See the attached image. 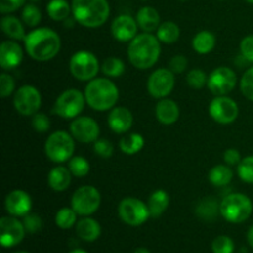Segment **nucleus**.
I'll use <instances>...</instances> for the list:
<instances>
[{
  "instance_id": "obj_12",
  "label": "nucleus",
  "mask_w": 253,
  "mask_h": 253,
  "mask_svg": "<svg viewBox=\"0 0 253 253\" xmlns=\"http://www.w3.org/2000/svg\"><path fill=\"white\" fill-rule=\"evenodd\" d=\"M236 73L227 67H219L214 69L208 78V88L216 96L229 94L236 86Z\"/></svg>"
},
{
  "instance_id": "obj_48",
  "label": "nucleus",
  "mask_w": 253,
  "mask_h": 253,
  "mask_svg": "<svg viewBox=\"0 0 253 253\" xmlns=\"http://www.w3.org/2000/svg\"><path fill=\"white\" fill-rule=\"evenodd\" d=\"M224 161L229 166H236L241 162V155L235 148H229L224 153Z\"/></svg>"
},
{
  "instance_id": "obj_13",
  "label": "nucleus",
  "mask_w": 253,
  "mask_h": 253,
  "mask_svg": "<svg viewBox=\"0 0 253 253\" xmlns=\"http://www.w3.org/2000/svg\"><path fill=\"white\" fill-rule=\"evenodd\" d=\"M209 114L217 124L226 125L234 123L239 116V105L235 100L227 96H216L212 99L209 106Z\"/></svg>"
},
{
  "instance_id": "obj_18",
  "label": "nucleus",
  "mask_w": 253,
  "mask_h": 253,
  "mask_svg": "<svg viewBox=\"0 0 253 253\" xmlns=\"http://www.w3.org/2000/svg\"><path fill=\"white\" fill-rule=\"evenodd\" d=\"M32 208L31 197L24 190H12L5 198V209L12 216H25Z\"/></svg>"
},
{
  "instance_id": "obj_42",
  "label": "nucleus",
  "mask_w": 253,
  "mask_h": 253,
  "mask_svg": "<svg viewBox=\"0 0 253 253\" xmlns=\"http://www.w3.org/2000/svg\"><path fill=\"white\" fill-rule=\"evenodd\" d=\"M25 230L30 234H36L42 227V220L37 214H27L24 217Z\"/></svg>"
},
{
  "instance_id": "obj_47",
  "label": "nucleus",
  "mask_w": 253,
  "mask_h": 253,
  "mask_svg": "<svg viewBox=\"0 0 253 253\" xmlns=\"http://www.w3.org/2000/svg\"><path fill=\"white\" fill-rule=\"evenodd\" d=\"M24 4L25 0H0V12L9 14V12L16 11Z\"/></svg>"
},
{
  "instance_id": "obj_20",
  "label": "nucleus",
  "mask_w": 253,
  "mask_h": 253,
  "mask_svg": "<svg viewBox=\"0 0 253 253\" xmlns=\"http://www.w3.org/2000/svg\"><path fill=\"white\" fill-rule=\"evenodd\" d=\"M108 124L114 132L126 133L132 126L133 116L128 109L124 106H115L109 114Z\"/></svg>"
},
{
  "instance_id": "obj_23",
  "label": "nucleus",
  "mask_w": 253,
  "mask_h": 253,
  "mask_svg": "<svg viewBox=\"0 0 253 253\" xmlns=\"http://www.w3.org/2000/svg\"><path fill=\"white\" fill-rule=\"evenodd\" d=\"M72 173L69 168L57 166L48 173V185L54 192H63L69 187L72 182Z\"/></svg>"
},
{
  "instance_id": "obj_36",
  "label": "nucleus",
  "mask_w": 253,
  "mask_h": 253,
  "mask_svg": "<svg viewBox=\"0 0 253 253\" xmlns=\"http://www.w3.org/2000/svg\"><path fill=\"white\" fill-rule=\"evenodd\" d=\"M22 21L30 27H36L41 22L42 15L39 7L34 4H27L22 10Z\"/></svg>"
},
{
  "instance_id": "obj_15",
  "label": "nucleus",
  "mask_w": 253,
  "mask_h": 253,
  "mask_svg": "<svg viewBox=\"0 0 253 253\" xmlns=\"http://www.w3.org/2000/svg\"><path fill=\"white\" fill-rule=\"evenodd\" d=\"M24 222L15 216H4L0 220V242L4 247H14L22 241L25 236Z\"/></svg>"
},
{
  "instance_id": "obj_35",
  "label": "nucleus",
  "mask_w": 253,
  "mask_h": 253,
  "mask_svg": "<svg viewBox=\"0 0 253 253\" xmlns=\"http://www.w3.org/2000/svg\"><path fill=\"white\" fill-rule=\"evenodd\" d=\"M69 170H71L72 174L74 177H85L86 174L90 170V166H89V162L82 156H74L69 160Z\"/></svg>"
},
{
  "instance_id": "obj_25",
  "label": "nucleus",
  "mask_w": 253,
  "mask_h": 253,
  "mask_svg": "<svg viewBox=\"0 0 253 253\" xmlns=\"http://www.w3.org/2000/svg\"><path fill=\"white\" fill-rule=\"evenodd\" d=\"M168 205H169V195L162 189L153 192L148 198L147 207L152 217H160L167 210Z\"/></svg>"
},
{
  "instance_id": "obj_41",
  "label": "nucleus",
  "mask_w": 253,
  "mask_h": 253,
  "mask_svg": "<svg viewBox=\"0 0 253 253\" xmlns=\"http://www.w3.org/2000/svg\"><path fill=\"white\" fill-rule=\"evenodd\" d=\"M94 152L101 158H110L114 153V146L105 138H98L94 142Z\"/></svg>"
},
{
  "instance_id": "obj_17",
  "label": "nucleus",
  "mask_w": 253,
  "mask_h": 253,
  "mask_svg": "<svg viewBox=\"0 0 253 253\" xmlns=\"http://www.w3.org/2000/svg\"><path fill=\"white\" fill-rule=\"evenodd\" d=\"M138 24L130 15H120L111 24V34L120 42L132 41L137 36Z\"/></svg>"
},
{
  "instance_id": "obj_46",
  "label": "nucleus",
  "mask_w": 253,
  "mask_h": 253,
  "mask_svg": "<svg viewBox=\"0 0 253 253\" xmlns=\"http://www.w3.org/2000/svg\"><path fill=\"white\" fill-rule=\"evenodd\" d=\"M188 66V61L183 54L174 56L169 62V69L173 73H182L185 71Z\"/></svg>"
},
{
  "instance_id": "obj_38",
  "label": "nucleus",
  "mask_w": 253,
  "mask_h": 253,
  "mask_svg": "<svg viewBox=\"0 0 253 253\" xmlns=\"http://www.w3.org/2000/svg\"><path fill=\"white\" fill-rule=\"evenodd\" d=\"M187 83L193 89H202L208 84V77L202 69H192L187 76Z\"/></svg>"
},
{
  "instance_id": "obj_45",
  "label": "nucleus",
  "mask_w": 253,
  "mask_h": 253,
  "mask_svg": "<svg viewBox=\"0 0 253 253\" xmlns=\"http://www.w3.org/2000/svg\"><path fill=\"white\" fill-rule=\"evenodd\" d=\"M240 49H241L242 57L253 63V35H249L242 40Z\"/></svg>"
},
{
  "instance_id": "obj_27",
  "label": "nucleus",
  "mask_w": 253,
  "mask_h": 253,
  "mask_svg": "<svg viewBox=\"0 0 253 253\" xmlns=\"http://www.w3.org/2000/svg\"><path fill=\"white\" fill-rule=\"evenodd\" d=\"M72 11V5L67 0H51L47 4V14L54 21H64Z\"/></svg>"
},
{
  "instance_id": "obj_5",
  "label": "nucleus",
  "mask_w": 253,
  "mask_h": 253,
  "mask_svg": "<svg viewBox=\"0 0 253 253\" xmlns=\"http://www.w3.org/2000/svg\"><path fill=\"white\" fill-rule=\"evenodd\" d=\"M253 205L251 199L241 193H234L220 203V214L229 222L240 224L251 216Z\"/></svg>"
},
{
  "instance_id": "obj_8",
  "label": "nucleus",
  "mask_w": 253,
  "mask_h": 253,
  "mask_svg": "<svg viewBox=\"0 0 253 253\" xmlns=\"http://www.w3.org/2000/svg\"><path fill=\"white\" fill-rule=\"evenodd\" d=\"M85 95L77 89H68L57 98L53 111L63 119H76L83 111Z\"/></svg>"
},
{
  "instance_id": "obj_40",
  "label": "nucleus",
  "mask_w": 253,
  "mask_h": 253,
  "mask_svg": "<svg viewBox=\"0 0 253 253\" xmlns=\"http://www.w3.org/2000/svg\"><path fill=\"white\" fill-rule=\"evenodd\" d=\"M240 88H241L242 94L249 100L253 101V67L247 69L244 73L241 82H240Z\"/></svg>"
},
{
  "instance_id": "obj_3",
  "label": "nucleus",
  "mask_w": 253,
  "mask_h": 253,
  "mask_svg": "<svg viewBox=\"0 0 253 253\" xmlns=\"http://www.w3.org/2000/svg\"><path fill=\"white\" fill-rule=\"evenodd\" d=\"M86 104L96 111H106L115 108L119 100V90L108 78H94L89 81L85 91Z\"/></svg>"
},
{
  "instance_id": "obj_52",
  "label": "nucleus",
  "mask_w": 253,
  "mask_h": 253,
  "mask_svg": "<svg viewBox=\"0 0 253 253\" xmlns=\"http://www.w3.org/2000/svg\"><path fill=\"white\" fill-rule=\"evenodd\" d=\"M247 2H250V4H253V0H246Z\"/></svg>"
},
{
  "instance_id": "obj_39",
  "label": "nucleus",
  "mask_w": 253,
  "mask_h": 253,
  "mask_svg": "<svg viewBox=\"0 0 253 253\" xmlns=\"http://www.w3.org/2000/svg\"><path fill=\"white\" fill-rule=\"evenodd\" d=\"M214 253H232L235 250V244L229 236H217L211 245Z\"/></svg>"
},
{
  "instance_id": "obj_54",
  "label": "nucleus",
  "mask_w": 253,
  "mask_h": 253,
  "mask_svg": "<svg viewBox=\"0 0 253 253\" xmlns=\"http://www.w3.org/2000/svg\"><path fill=\"white\" fill-rule=\"evenodd\" d=\"M180 1H184V0H180Z\"/></svg>"
},
{
  "instance_id": "obj_44",
  "label": "nucleus",
  "mask_w": 253,
  "mask_h": 253,
  "mask_svg": "<svg viewBox=\"0 0 253 253\" xmlns=\"http://www.w3.org/2000/svg\"><path fill=\"white\" fill-rule=\"evenodd\" d=\"M15 89V81L11 76L1 73L0 76V94L1 98H7Z\"/></svg>"
},
{
  "instance_id": "obj_30",
  "label": "nucleus",
  "mask_w": 253,
  "mask_h": 253,
  "mask_svg": "<svg viewBox=\"0 0 253 253\" xmlns=\"http://www.w3.org/2000/svg\"><path fill=\"white\" fill-rule=\"evenodd\" d=\"M234 173L231 168L225 165H217L211 168L209 173V180L215 187H224L231 182Z\"/></svg>"
},
{
  "instance_id": "obj_34",
  "label": "nucleus",
  "mask_w": 253,
  "mask_h": 253,
  "mask_svg": "<svg viewBox=\"0 0 253 253\" xmlns=\"http://www.w3.org/2000/svg\"><path fill=\"white\" fill-rule=\"evenodd\" d=\"M77 212L74 211L73 208H63V209L58 210L56 214V225L61 229L67 230L71 229L76 225L77 222Z\"/></svg>"
},
{
  "instance_id": "obj_21",
  "label": "nucleus",
  "mask_w": 253,
  "mask_h": 253,
  "mask_svg": "<svg viewBox=\"0 0 253 253\" xmlns=\"http://www.w3.org/2000/svg\"><path fill=\"white\" fill-rule=\"evenodd\" d=\"M179 106L170 99H161L156 105V118L163 125H172L179 119Z\"/></svg>"
},
{
  "instance_id": "obj_2",
  "label": "nucleus",
  "mask_w": 253,
  "mask_h": 253,
  "mask_svg": "<svg viewBox=\"0 0 253 253\" xmlns=\"http://www.w3.org/2000/svg\"><path fill=\"white\" fill-rule=\"evenodd\" d=\"M131 64L138 69H148L156 64L161 54V44L157 36L150 32L137 35L130 41L127 49Z\"/></svg>"
},
{
  "instance_id": "obj_49",
  "label": "nucleus",
  "mask_w": 253,
  "mask_h": 253,
  "mask_svg": "<svg viewBox=\"0 0 253 253\" xmlns=\"http://www.w3.org/2000/svg\"><path fill=\"white\" fill-rule=\"evenodd\" d=\"M247 241H249L250 246L253 249V225L251 227H250L249 232H247Z\"/></svg>"
},
{
  "instance_id": "obj_24",
  "label": "nucleus",
  "mask_w": 253,
  "mask_h": 253,
  "mask_svg": "<svg viewBox=\"0 0 253 253\" xmlns=\"http://www.w3.org/2000/svg\"><path fill=\"white\" fill-rule=\"evenodd\" d=\"M77 235L81 237L83 241L93 242L100 236L101 227L96 220L90 219V217H84L77 222L76 226Z\"/></svg>"
},
{
  "instance_id": "obj_11",
  "label": "nucleus",
  "mask_w": 253,
  "mask_h": 253,
  "mask_svg": "<svg viewBox=\"0 0 253 253\" xmlns=\"http://www.w3.org/2000/svg\"><path fill=\"white\" fill-rule=\"evenodd\" d=\"M41 103V94L32 85H22L14 95L15 109L24 116H34L39 111Z\"/></svg>"
},
{
  "instance_id": "obj_7",
  "label": "nucleus",
  "mask_w": 253,
  "mask_h": 253,
  "mask_svg": "<svg viewBox=\"0 0 253 253\" xmlns=\"http://www.w3.org/2000/svg\"><path fill=\"white\" fill-rule=\"evenodd\" d=\"M101 203V195L93 185H84L73 193L71 205L74 211L82 216L94 214L99 209Z\"/></svg>"
},
{
  "instance_id": "obj_31",
  "label": "nucleus",
  "mask_w": 253,
  "mask_h": 253,
  "mask_svg": "<svg viewBox=\"0 0 253 253\" xmlns=\"http://www.w3.org/2000/svg\"><path fill=\"white\" fill-rule=\"evenodd\" d=\"M180 36V29L172 21H166L157 29V39L163 43H173L178 41Z\"/></svg>"
},
{
  "instance_id": "obj_32",
  "label": "nucleus",
  "mask_w": 253,
  "mask_h": 253,
  "mask_svg": "<svg viewBox=\"0 0 253 253\" xmlns=\"http://www.w3.org/2000/svg\"><path fill=\"white\" fill-rule=\"evenodd\" d=\"M220 211V205L212 198L202 200L197 207V215L204 220H212Z\"/></svg>"
},
{
  "instance_id": "obj_50",
  "label": "nucleus",
  "mask_w": 253,
  "mask_h": 253,
  "mask_svg": "<svg viewBox=\"0 0 253 253\" xmlns=\"http://www.w3.org/2000/svg\"><path fill=\"white\" fill-rule=\"evenodd\" d=\"M133 253H151V252L148 251L147 249H143V247H140V249L136 250V251L133 252Z\"/></svg>"
},
{
  "instance_id": "obj_19",
  "label": "nucleus",
  "mask_w": 253,
  "mask_h": 253,
  "mask_svg": "<svg viewBox=\"0 0 253 253\" xmlns=\"http://www.w3.org/2000/svg\"><path fill=\"white\" fill-rule=\"evenodd\" d=\"M24 58V52L21 46L16 41L7 40L0 46V66L4 71L15 68L19 66Z\"/></svg>"
},
{
  "instance_id": "obj_53",
  "label": "nucleus",
  "mask_w": 253,
  "mask_h": 253,
  "mask_svg": "<svg viewBox=\"0 0 253 253\" xmlns=\"http://www.w3.org/2000/svg\"><path fill=\"white\" fill-rule=\"evenodd\" d=\"M15 253H29V252H25V251H19V252H15Z\"/></svg>"
},
{
  "instance_id": "obj_22",
  "label": "nucleus",
  "mask_w": 253,
  "mask_h": 253,
  "mask_svg": "<svg viewBox=\"0 0 253 253\" xmlns=\"http://www.w3.org/2000/svg\"><path fill=\"white\" fill-rule=\"evenodd\" d=\"M136 21L141 30L145 32H152L160 27L161 17L157 10L152 6L141 7L136 15Z\"/></svg>"
},
{
  "instance_id": "obj_28",
  "label": "nucleus",
  "mask_w": 253,
  "mask_h": 253,
  "mask_svg": "<svg viewBox=\"0 0 253 253\" xmlns=\"http://www.w3.org/2000/svg\"><path fill=\"white\" fill-rule=\"evenodd\" d=\"M216 44L215 36L210 31H200L193 39V48L200 54H207L214 49Z\"/></svg>"
},
{
  "instance_id": "obj_16",
  "label": "nucleus",
  "mask_w": 253,
  "mask_h": 253,
  "mask_svg": "<svg viewBox=\"0 0 253 253\" xmlns=\"http://www.w3.org/2000/svg\"><path fill=\"white\" fill-rule=\"evenodd\" d=\"M71 133L79 142L90 143L98 140L100 128L94 119L88 116H79L72 121Z\"/></svg>"
},
{
  "instance_id": "obj_4",
  "label": "nucleus",
  "mask_w": 253,
  "mask_h": 253,
  "mask_svg": "<svg viewBox=\"0 0 253 253\" xmlns=\"http://www.w3.org/2000/svg\"><path fill=\"white\" fill-rule=\"evenodd\" d=\"M72 14L77 22L95 29L105 24L110 15V6L106 0H73Z\"/></svg>"
},
{
  "instance_id": "obj_14",
  "label": "nucleus",
  "mask_w": 253,
  "mask_h": 253,
  "mask_svg": "<svg viewBox=\"0 0 253 253\" xmlns=\"http://www.w3.org/2000/svg\"><path fill=\"white\" fill-rule=\"evenodd\" d=\"M174 73L170 69L160 68L153 72L147 81L148 93L156 99H163L174 88Z\"/></svg>"
},
{
  "instance_id": "obj_10",
  "label": "nucleus",
  "mask_w": 253,
  "mask_h": 253,
  "mask_svg": "<svg viewBox=\"0 0 253 253\" xmlns=\"http://www.w3.org/2000/svg\"><path fill=\"white\" fill-rule=\"evenodd\" d=\"M119 216L130 226H140L147 221L151 215L145 203L136 198H125L119 205Z\"/></svg>"
},
{
  "instance_id": "obj_9",
  "label": "nucleus",
  "mask_w": 253,
  "mask_h": 253,
  "mask_svg": "<svg viewBox=\"0 0 253 253\" xmlns=\"http://www.w3.org/2000/svg\"><path fill=\"white\" fill-rule=\"evenodd\" d=\"M69 71L78 81H91L99 72L98 58L89 51H79L69 61Z\"/></svg>"
},
{
  "instance_id": "obj_37",
  "label": "nucleus",
  "mask_w": 253,
  "mask_h": 253,
  "mask_svg": "<svg viewBox=\"0 0 253 253\" xmlns=\"http://www.w3.org/2000/svg\"><path fill=\"white\" fill-rule=\"evenodd\" d=\"M237 173L245 183L253 184V156L241 160V162L237 165Z\"/></svg>"
},
{
  "instance_id": "obj_29",
  "label": "nucleus",
  "mask_w": 253,
  "mask_h": 253,
  "mask_svg": "<svg viewBox=\"0 0 253 253\" xmlns=\"http://www.w3.org/2000/svg\"><path fill=\"white\" fill-rule=\"evenodd\" d=\"M119 146H120V150L126 155H136L143 148L145 140L140 133H128V135L121 137Z\"/></svg>"
},
{
  "instance_id": "obj_6",
  "label": "nucleus",
  "mask_w": 253,
  "mask_h": 253,
  "mask_svg": "<svg viewBox=\"0 0 253 253\" xmlns=\"http://www.w3.org/2000/svg\"><path fill=\"white\" fill-rule=\"evenodd\" d=\"M72 133L56 131L46 140L44 152L48 160L54 163H63L71 160L74 153V140Z\"/></svg>"
},
{
  "instance_id": "obj_33",
  "label": "nucleus",
  "mask_w": 253,
  "mask_h": 253,
  "mask_svg": "<svg viewBox=\"0 0 253 253\" xmlns=\"http://www.w3.org/2000/svg\"><path fill=\"white\" fill-rule=\"evenodd\" d=\"M101 71L106 77L110 78H119L125 72V64L121 59L116 58V57H109L101 64Z\"/></svg>"
},
{
  "instance_id": "obj_26",
  "label": "nucleus",
  "mask_w": 253,
  "mask_h": 253,
  "mask_svg": "<svg viewBox=\"0 0 253 253\" xmlns=\"http://www.w3.org/2000/svg\"><path fill=\"white\" fill-rule=\"evenodd\" d=\"M0 25H1L2 32L15 41H21L26 37L24 26L17 17L10 16V15L4 16L0 21Z\"/></svg>"
},
{
  "instance_id": "obj_51",
  "label": "nucleus",
  "mask_w": 253,
  "mask_h": 253,
  "mask_svg": "<svg viewBox=\"0 0 253 253\" xmlns=\"http://www.w3.org/2000/svg\"><path fill=\"white\" fill-rule=\"evenodd\" d=\"M69 253H86V252H85V251H83V250L77 249V250H73V251H71Z\"/></svg>"
},
{
  "instance_id": "obj_43",
  "label": "nucleus",
  "mask_w": 253,
  "mask_h": 253,
  "mask_svg": "<svg viewBox=\"0 0 253 253\" xmlns=\"http://www.w3.org/2000/svg\"><path fill=\"white\" fill-rule=\"evenodd\" d=\"M49 126H51V121H49L48 116L46 114L36 113L32 116V127L37 132H46V131H48Z\"/></svg>"
},
{
  "instance_id": "obj_1",
  "label": "nucleus",
  "mask_w": 253,
  "mask_h": 253,
  "mask_svg": "<svg viewBox=\"0 0 253 253\" xmlns=\"http://www.w3.org/2000/svg\"><path fill=\"white\" fill-rule=\"evenodd\" d=\"M25 48L32 59L47 62L54 58L61 49V39L53 30L41 27L26 35Z\"/></svg>"
}]
</instances>
